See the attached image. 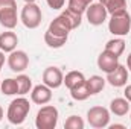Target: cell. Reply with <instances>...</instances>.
<instances>
[{
  "label": "cell",
  "mask_w": 131,
  "mask_h": 129,
  "mask_svg": "<svg viewBox=\"0 0 131 129\" xmlns=\"http://www.w3.org/2000/svg\"><path fill=\"white\" fill-rule=\"evenodd\" d=\"M110 112H113L117 117H124L130 112V102L125 97H116L110 103Z\"/></svg>",
  "instance_id": "obj_15"
},
{
  "label": "cell",
  "mask_w": 131,
  "mask_h": 129,
  "mask_svg": "<svg viewBox=\"0 0 131 129\" xmlns=\"http://www.w3.org/2000/svg\"><path fill=\"white\" fill-rule=\"evenodd\" d=\"M124 96L125 99L131 103V85H125V91H124Z\"/></svg>",
  "instance_id": "obj_28"
},
{
  "label": "cell",
  "mask_w": 131,
  "mask_h": 129,
  "mask_svg": "<svg viewBox=\"0 0 131 129\" xmlns=\"http://www.w3.org/2000/svg\"><path fill=\"white\" fill-rule=\"evenodd\" d=\"M104 50H108L111 53H114L116 56H121L125 50V41L122 40V36H117V38H113L110 41H107L105 44V49Z\"/></svg>",
  "instance_id": "obj_18"
},
{
  "label": "cell",
  "mask_w": 131,
  "mask_h": 129,
  "mask_svg": "<svg viewBox=\"0 0 131 129\" xmlns=\"http://www.w3.org/2000/svg\"><path fill=\"white\" fill-rule=\"evenodd\" d=\"M47 31H49L50 33H53V35H57V36L69 38V32H70V31H73V29H72V26H70L69 20L66 18L63 14H60L57 18H53V20L50 21V24H49Z\"/></svg>",
  "instance_id": "obj_10"
},
{
  "label": "cell",
  "mask_w": 131,
  "mask_h": 129,
  "mask_svg": "<svg viewBox=\"0 0 131 129\" xmlns=\"http://www.w3.org/2000/svg\"><path fill=\"white\" fill-rule=\"evenodd\" d=\"M105 81H107L111 87H116V88L125 87V85H127V81H128V68H127L125 65L119 64L111 73H107Z\"/></svg>",
  "instance_id": "obj_11"
},
{
  "label": "cell",
  "mask_w": 131,
  "mask_h": 129,
  "mask_svg": "<svg viewBox=\"0 0 131 129\" xmlns=\"http://www.w3.org/2000/svg\"><path fill=\"white\" fill-rule=\"evenodd\" d=\"M61 14H63L66 18L69 20V23H70L72 29H78V28L81 26V23H82V14H78V12H75V11L69 9V8H66Z\"/></svg>",
  "instance_id": "obj_24"
},
{
  "label": "cell",
  "mask_w": 131,
  "mask_h": 129,
  "mask_svg": "<svg viewBox=\"0 0 131 129\" xmlns=\"http://www.w3.org/2000/svg\"><path fill=\"white\" fill-rule=\"evenodd\" d=\"M43 84H46L49 88L57 90L64 84V74L58 67H47L43 71Z\"/></svg>",
  "instance_id": "obj_9"
},
{
  "label": "cell",
  "mask_w": 131,
  "mask_h": 129,
  "mask_svg": "<svg viewBox=\"0 0 131 129\" xmlns=\"http://www.w3.org/2000/svg\"><path fill=\"white\" fill-rule=\"evenodd\" d=\"M108 31L114 36H127L131 31V15L127 11L113 14L108 20Z\"/></svg>",
  "instance_id": "obj_3"
},
{
  "label": "cell",
  "mask_w": 131,
  "mask_h": 129,
  "mask_svg": "<svg viewBox=\"0 0 131 129\" xmlns=\"http://www.w3.org/2000/svg\"><path fill=\"white\" fill-rule=\"evenodd\" d=\"M44 43L47 44V47L50 49H61L67 43V38H61V36H57L53 33H50L49 31L44 32Z\"/></svg>",
  "instance_id": "obj_22"
},
{
  "label": "cell",
  "mask_w": 131,
  "mask_h": 129,
  "mask_svg": "<svg viewBox=\"0 0 131 129\" xmlns=\"http://www.w3.org/2000/svg\"><path fill=\"white\" fill-rule=\"evenodd\" d=\"M46 3L49 5V8L52 9H61L64 6L66 0H46Z\"/></svg>",
  "instance_id": "obj_27"
},
{
  "label": "cell",
  "mask_w": 131,
  "mask_h": 129,
  "mask_svg": "<svg viewBox=\"0 0 131 129\" xmlns=\"http://www.w3.org/2000/svg\"><path fill=\"white\" fill-rule=\"evenodd\" d=\"M87 122L92 128L104 129L110 125V109L104 106H93L87 111Z\"/></svg>",
  "instance_id": "obj_6"
},
{
  "label": "cell",
  "mask_w": 131,
  "mask_h": 129,
  "mask_svg": "<svg viewBox=\"0 0 131 129\" xmlns=\"http://www.w3.org/2000/svg\"><path fill=\"white\" fill-rule=\"evenodd\" d=\"M31 100L37 105H46L52 100V88H49L46 84L35 85L31 91Z\"/></svg>",
  "instance_id": "obj_12"
},
{
  "label": "cell",
  "mask_w": 131,
  "mask_h": 129,
  "mask_svg": "<svg viewBox=\"0 0 131 129\" xmlns=\"http://www.w3.org/2000/svg\"><path fill=\"white\" fill-rule=\"evenodd\" d=\"M105 82H107V81H105L102 76H98V74H93V76H90V79H85L87 88H89V91H90L92 96L98 94V93H101V91L104 90Z\"/></svg>",
  "instance_id": "obj_17"
},
{
  "label": "cell",
  "mask_w": 131,
  "mask_h": 129,
  "mask_svg": "<svg viewBox=\"0 0 131 129\" xmlns=\"http://www.w3.org/2000/svg\"><path fill=\"white\" fill-rule=\"evenodd\" d=\"M85 15H87V20H89L90 24H93V26H101L102 23H105L108 12H107L105 6H104L101 2H98V3H90V5H89V8H87V11H85Z\"/></svg>",
  "instance_id": "obj_8"
},
{
  "label": "cell",
  "mask_w": 131,
  "mask_h": 129,
  "mask_svg": "<svg viewBox=\"0 0 131 129\" xmlns=\"http://www.w3.org/2000/svg\"><path fill=\"white\" fill-rule=\"evenodd\" d=\"M84 120L79 115H70L64 123L66 129H84Z\"/></svg>",
  "instance_id": "obj_26"
},
{
  "label": "cell",
  "mask_w": 131,
  "mask_h": 129,
  "mask_svg": "<svg viewBox=\"0 0 131 129\" xmlns=\"http://www.w3.org/2000/svg\"><path fill=\"white\" fill-rule=\"evenodd\" d=\"M84 82H85V76L78 70H72L64 76V85L69 90H72V88H75V87H78Z\"/></svg>",
  "instance_id": "obj_16"
},
{
  "label": "cell",
  "mask_w": 131,
  "mask_h": 129,
  "mask_svg": "<svg viewBox=\"0 0 131 129\" xmlns=\"http://www.w3.org/2000/svg\"><path fill=\"white\" fill-rule=\"evenodd\" d=\"M29 111H31V103H29V100H28L26 97H17V99H14V100L9 103V106H8L6 119H8V122H9L11 125H15V126H17V125H21V123L26 120Z\"/></svg>",
  "instance_id": "obj_1"
},
{
  "label": "cell",
  "mask_w": 131,
  "mask_h": 129,
  "mask_svg": "<svg viewBox=\"0 0 131 129\" xmlns=\"http://www.w3.org/2000/svg\"><path fill=\"white\" fill-rule=\"evenodd\" d=\"M0 91H2L5 96H15V94H18V84H17V79L8 78V79L2 81V82H0Z\"/></svg>",
  "instance_id": "obj_19"
},
{
  "label": "cell",
  "mask_w": 131,
  "mask_h": 129,
  "mask_svg": "<svg viewBox=\"0 0 131 129\" xmlns=\"http://www.w3.org/2000/svg\"><path fill=\"white\" fill-rule=\"evenodd\" d=\"M15 79H17V84H18V94L20 96H25V94L32 91V79L28 74L20 73Z\"/></svg>",
  "instance_id": "obj_21"
},
{
  "label": "cell",
  "mask_w": 131,
  "mask_h": 129,
  "mask_svg": "<svg viewBox=\"0 0 131 129\" xmlns=\"http://www.w3.org/2000/svg\"><path fill=\"white\" fill-rule=\"evenodd\" d=\"M17 2L0 0V24L5 29H14L17 26Z\"/></svg>",
  "instance_id": "obj_4"
},
{
  "label": "cell",
  "mask_w": 131,
  "mask_h": 129,
  "mask_svg": "<svg viewBox=\"0 0 131 129\" xmlns=\"http://www.w3.org/2000/svg\"><path fill=\"white\" fill-rule=\"evenodd\" d=\"M2 119H3V108L0 106V122H2Z\"/></svg>",
  "instance_id": "obj_32"
},
{
  "label": "cell",
  "mask_w": 131,
  "mask_h": 129,
  "mask_svg": "<svg viewBox=\"0 0 131 129\" xmlns=\"http://www.w3.org/2000/svg\"><path fill=\"white\" fill-rule=\"evenodd\" d=\"M26 3H35V0H25Z\"/></svg>",
  "instance_id": "obj_33"
},
{
  "label": "cell",
  "mask_w": 131,
  "mask_h": 129,
  "mask_svg": "<svg viewBox=\"0 0 131 129\" xmlns=\"http://www.w3.org/2000/svg\"><path fill=\"white\" fill-rule=\"evenodd\" d=\"M58 109L53 105H44L38 109L35 117L37 129H55L58 125Z\"/></svg>",
  "instance_id": "obj_2"
},
{
  "label": "cell",
  "mask_w": 131,
  "mask_h": 129,
  "mask_svg": "<svg viewBox=\"0 0 131 129\" xmlns=\"http://www.w3.org/2000/svg\"><path fill=\"white\" fill-rule=\"evenodd\" d=\"M18 44V36L17 33L12 32V29H8L6 32L0 33V50L5 53H11L12 50H15Z\"/></svg>",
  "instance_id": "obj_14"
},
{
  "label": "cell",
  "mask_w": 131,
  "mask_h": 129,
  "mask_svg": "<svg viewBox=\"0 0 131 129\" xmlns=\"http://www.w3.org/2000/svg\"><path fill=\"white\" fill-rule=\"evenodd\" d=\"M90 3H93V0H69L67 8L78 12V14H84Z\"/></svg>",
  "instance_id": "obj_25"
},
{
  "label": "cell",
  "mask_w": 131,
  "mask_h": 129,
  "mask_svg": "<svg viewBox=\"0 0 131 129\" xmlns=\"http://www.w3.org/2000/svg\"><path fill=\"white\" fill-rule=\"evenodd\" d=\"M70 91V96L73 100H78V102H82V100H85V99H89V97L92 96L90 94V91H89V88H87V84L84 82V84H81V85H78V87H75V88H72V90H69Z\"/></svg>",
  "instance_id": "obj_23"
},
{
  "label": "cell",
  "mask_w": 131,
  "mask_h": 129,
  "mask_svg": "<svg viewBox=\"0 0 131 129\" xmlns=\"http://www.w3.org/2000/svg\"><path fill=\"white\" fill-rule=\"evenodd\" d=\"M102 5L105 6L107 12L110 15L122 12V11H127V2L125 0H104Z\"/></svg>",
  "instance_id": "obj_20"
},
{
  "label": "cell",
  "mask_w": 131,
  "mask_h": 129,
  "mask_svg": "<svg viewBox=\"0 0 131 129\" xmlns=\"http://www.w3.org/2000/svg\"><path fill=\"white\" fill-rule=\"evenodd\" d=\"M8 65L14 73H23L29 67V56L25 50H12L8 56Z\"/></svg>",
  "instance_id": "obj_7"
},
{
  "label": "cell",
  "mask_w": 131,
  "mask_h": 129,
  "mask_svg": "<svg viewBox=\"0 0 131 129\" xmlns=\"http://www.w3.org/2000/svg\"><path fill=\"white\" fill-rule=\"evenodd\" d=\"M3 65H5V52L0 50V70H2Z\"/></svg>",
  "instance_id": "obj_29"
},
{
  "label": "cell",
  "mask_w": 131,
  "mask_h": 129,
  "mask_svg": "<svg viewBox=\"0 0 131 129\" xmlns=\"http://www.w3.org/2000/svg\"><path fill=\"white\" fill-rule=\"evenodd\" d=\"M110 128H111V129H116V128H125V126H124V125H111Z\"/></svg>",
  "instance_id": "obj_31"
},
{
  "label": "cell",
  "mask_w": 131,
  "mask_h": 129,
  "mask_svg": "<svg viewBox=\"0 0 131 129\" xmlns=\"http://www.w3.org/2000/svg\"><path fill=\"white\" fill-rule=\"evenodd\" d=\"M99 2H101V3H102V2H104V0H99Z\"/></svg>",
  "instance_id": "obj_34"
},
{
  "label": "cell",
  "mask_w": 131,
  "mask_h": 129,
  "mask_svg": "<svg viewBox=\"0 0 131 129\" xmlns=\"http://www.w3.org/2000/svg\"><path fill=\"white\" fill-rule=\"evenodd\" d=\"M130 120H131V117H130Z\"/></svg>",
  "instance_id": "obj_35"
},
{
  "label": "cell",
  "mask_w": 131,
  "mask_h": 129,
  "mask_svg": "<svg viewBox=\"0 0 131 129\" xmlns=\"http://www.w3.org/2000/svg\"><path fill=\"white\" fill-rule=\"evenodd\" d=\"M127 68H128V71L131 73V53L127 56Z\"/></svg>",
  "instance_id": "obj_30"
},
{
  "label": "cell",
  "mask_w": 131,
  "mask_h": 129,
  "mask_svg": "<svg viewBox=\"0 0 131 129\" xmlns=\"http://www.w3.org/2000/svg\"><path fill=\"white\" fill-rule=\"evenodd\" d=\"M41 20H43V14L37 3H26L23 6L21 14H20V21L23 23L25 28L37 29L41 24Z\"/></svg>",
  "instance_id": "obj_5"
},
{
  "label": "cell",
  "mask_w": 131,
  "mask_h": 129,
  "mask_svg": "<svg viewBox=\"0 0 131 129\" xmlns=\"http://www.w3.org/2000/svg\"><path fill=\"white\" fill-rule=\"evenodd\" d=\"M117 65H119V56H116L108 50H104L98 56V67L104 73H111Z\"/></svg>",
  "instance_id": "obj_13"
}]
</instances>
